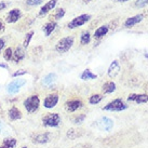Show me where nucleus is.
Segmentation results:
<instances>
[{
    "label": "nucleus",
    "mask_w": 148,
    "mask_h": 148,
    "mask_svg": "<svg viewBox=\"0 0 148 148\" xmlns=\"http://www.w3.org/2000/svg\"><path fill=\"white\" fill-rule=\"evenodd\" d=\"M24 105L25 109L28 114H34L39 109L40 107V97L39 95L37 94H33V95H29L27 99L24 101Z\"/></svg>",
    "instance_id": "obj_1"
},
{
    "label": "nucleus",
    "mask_w": 148,
    "mask_h": 148,
    "mask_svg": "<svg viewBox=\"0 0 148 148\" xmlns=\"http://www.w3.org/2000/svg\"><path fill=\"white\" fill-rule=\"evenodd\" d=\"M21 148H28V147H27V146H22Z\"/></svg>",
    "instance_id": "obj_40"
},
{
    "label": "nucleus",
    "mask_w": 148,
    "mask_h": 148,
    "mask_svg": "<svg viewBox=\"0 0 148 148\" xmlns=\"http://www.w3.org/2000/svg\"><path fill=\"white\" fill-rule=\"evenodd\" d=\"M91 18H92V16H91L90 14H86V13L81 14V15H78V16H76L75 18H73V20L68 23L67 27L69 29L78 28L80 26H83L84 24H86Z\"/></svg>",
    "instance_id": "obj_5"
},
{
    "label": "nucleus",
    "mask_w": 148,
    "mask_h": 148,
    "mask_svg": "<svg viewBox=\"0 0 148 148\" xmlns=\"http://www.w3.org/2000/svg\"><path fill=\"white\" fill-rule=\"evenodd\" d=\"M24 84H26V80L25 79H14L13 81H11L8 84L7 91L10 94H16Z\"/></svg>",
    "instance_id": "obj_7"
},
{
    "label": "nucleus",
    "mask_w": 148,
    "mask_h": 148,
    "mask_svg": "<svg viewBox=\"0 0 148 148\" xmlns=\"http://www.w3.org/2000/svg\"><path fill=\"white\" fill-rule=\"evenodd\" d=\"M25 50L24 48H22V47H17L15 51H13V56H12V61L14 63H20L21 61H23L25 58Z\"/></svg>",
    "instance_id": "obj_16"
},
{
    "label": "nucleus",
    "mask_w": 148,
    "mask_h": 148,
    "mask_svg": "<svg viewBox=\"0 0 148 148\" xmlns=\"http://www.w3.org/2000/svg\"><path fill=\"white\" fill-rule=\"evenodd\" d=\"M75 43V38L73 36H67V37H64L62 39H60L56 45H55V51L58 53H66L68 52L71 47L74 45Z\"/></svg>",
    "instance_id": "obj_2"
},
{
    "label": "nucleus",
    "mask_w": 148,
    "mask_h": 148,
    "mask_svg": "<svg viewBox=\"0 0 148 148\" xmlns=\"http://www.w3.org/2000/svg\"><path fill=\"white\" fill-rule=\"evenodd\" d=\"M43 0H26V4L28 7H36V5H39V4L42 3Z\"/></svg>",
    "instance_id": "obj_29"
},
{
    "label": "nucleus",
    "mask_w": 148,
    "mask_h": 148,
    "mask_svg": "<svg viewBox=\"0 0 148 148\" xmlns=\"http://www.w3.org/2000/svg\"><path fill=\"white\" fill-rule=\"evenodd\" d=\"M58 27V22H54V21H49L47 22L45 25H43V33H45V37H49L51 34L53 33L55 28Z\"/></svg>",
    "instance_id": "obj_17"
},
{
    "label": "nucleus",
    "mask_w": 148,
    "mask_h": 148,
    "mask_svg": "<svg viewBox=\"0 0 148 148\" xmlns=\"http://www.w3.org/2000/svg\"><path fill=\"white\" fill-rule=\"evenodd\" d=\"M25 74H27V70H25V69H20V70H17V71H15L14 74L12 75V77H20V76H24Z\"/></svg>",
    "instance_id": "obj_32"
},
{
    "label": "nucleus",
    "mask_w": 148,
    "mask_h": 148,
    "mask_svg": "<svg viewBox=\"0 0 148 148\" xmlns=\"http://www.w3.org/2000/svg\"><path fill=\"white\" fill-rule=\"evenodd\" d=\"M4 45H5V40H4L3 38H0V52L3 50Z\"/></svg>",
    "instance_id": "obj_34"
},
{
    "label": "nucleus",
    "mask_w": 148,
    "mask_h": 148,
    "mask_svg": "<svg viewBox=\"0 0 148 148\" xmlns=\"http://www.w3.org/2000/svg\"><path fill=\"white\" fill-rule=\"evenodd\" d=\"M143 15H147V16H148V10H146V12H145Z\"/></svg>",
    "instance_id": "obj_39"
},
{
    "label": "nucleus",
    "mask_w": 148,
    "mask_h": 148,
    "mask_svg": "<svg viewBox=\"0 0 148 148\" xmlns=\"http://www.w3.org/2000/svg\"><path fill=\"white\" fill-rule=\"evenodd\" d=\"M97 78V75L93 74L92 71H91V69H89V68H86V69H84L81 73V75H80V79L81 80H83V81H86V80H94V79Z\"/></svg>",
    "instance_id": "obj_22"
},
{
    "label": "nucleus",
    "mask_w": 148,
    "mask_h": 148,
    "mask_svg": "<svg viewBox=\"0 0 148 148\" xmlns=\"http://www.w3.org/2000/svg\"><path fill=\"white\" fill-rule=\"evenodd\" d=\"M65 14H66L65 9L58 8V9H56V10H54L53 13L50 15V20H51V21L56 22V21H58V20L63 18V17L65 16Z\"/></svg>",
    "instance_id": "obj_20"
},
{
    "label": "nucleus",
    "mask_w": 148,
    "mask_h": 148,
    "mask_svg": "<svg viewBox=\"0 0 148 148\" xmlns=\"http://www.w3.org/2000/svg\"><path fill=\"white\" fill-rule=\"evenodd\" d=\"M116 1H118V2H127L129 0H116Z\"/></svg>",
    "instance_id": "obj_38"
},
{
    "label": "nucleus",
    "mask_w": 148,
    "mask_h": 148,
    "mask_svg": "<svg viewBox=\"0 0 148 148\" xmlns=\"http://www.w3.org/2000/svg\"><path fill=\"white\" fill-rule=\"evenodd\" d=\"M73 148H77V147H73Z\"/></svg>",
    "instance_id": "obj_41"
},
{
    "label": "nucleus",
    "mask_w": 148,
    "mask_h": 148,
    "mask_svg": "<svg viewBox=\"0 0 148 148\" xmlns=\"http://www.w3.org/2000/svg\"><path fill=\"white\" fill-rule=\"evenodd\" d=\"M61 116L58 112H51L42 118V124L47 127H58L61 124Z\"/></svg>",
    "instance_id": "obj_4"
},
{
    "label": "nucleus",
    "mask_w": 148,
    "mask_h": 148,
    "mask_svg": "<svg viewBox=\"0 0 148 148\" xmlns=\"http://www.w3.org/2000/svg\"><path fill=\"white\" fill-rule=\"evenodd\" d=\"M147 4H148V0H137L134 5L137 7V8H144Z\"/></svg>",
    "instance_id": "obj_31"
},
{
    "label": "nucleus",
    "mask_w": 148,
    "mask_h": 148,
    "mask_svg": "<svg viewBox=\"0 0 148 148\" xmlns=\"http://www.w3.org/2000/svg\"><path fill=\"white\" fill-rule=\"evenodd\" d=\"M2 55H3L4 61H7V62L11 61V60H12V56H13V49L12 48H10V47L7 48V49H4Z\"/></svg>",
    "instance_id": "obj_28"
},
{
    "label": "nucleus",
    "mask_w": 148,
    "mask_h": 148,
    "mask_svg": "<svg viewBox=\"0 0 148 148\" xmlns=\"http://www.w3.org/2000/svg\"><path fill=\"white\" fill-rule=\"evenodd\" d=\"M120 71H121V66H120V63L116 60V61H114V62L109 65L108 70H107V75H108V77H109V78L114 79L120 74Z\"/></svg>",
    "instance_id": "obj_10"
},
{
    "label": "nucleus",
    "mask_w": 148,
    "mask_h": 148,
    "mask_svg": "<svg viewBox=\"0 0 148 148\" xmlns=\"http://www.w3.org/2000/svg\"><path fill=\"white\" fill-rule=\"evenodd\" d=\"M129 102H134L136 104H145L148 102V94H137V93H132L127 96Z\"/></svg>",
    "instance_id": "obj_13"
},
{
    "label": "nucleus",
    "mask_w": 148,
    "mask_h": 148,
    "mask_svg": "<svg viewBox=\"0 0 148 148\" xmlns=\"http://www.w3.org/2000/svg\"><path fill=\"white\" fill-rule=\"evenodd\" d=\"M82 106L83 104L80 99H70L68 102H66L65 104V108L68 112H75L78 109H80Z\"/></svg>",
    "instance_id": "obj_11"
},
{
    "label": "nucleus",
    "mask_w": 148,
    "mask_h": 148,
    "mask_svg": "<svg viewBox=\"0 0 148 148\" xmlns=\"http://www.w3.org/2000/svg\"><path fill=\"white\" fill-rule=\"evenodd\" d=\"M86 115H79V116H77L74 120H73V122H74L75 124H80V123H82L83 121H84V119H86Z\"/></svg>",
    "instance_id": "obj_30"
},
{
    "label": "nucleus",
    "mask_w": 148,
    "mask_h": 148,
    "mask_svg": "<svg viewBox=\"0 0 148 148\" xmlns=\"http://www.w3.org/2000/svg\"><path fill=\"white\" fill-rule=\"evenodd\" d=\"M56 78H58V76H56L55 73H50V74H48L43 78V84L45 86H50V84H52L56 80Z\"/></svg>",
    "instance_id": "obj_24"
},
{
    "label": "nucleus",
    "mask_w": 148,
    "mask_h": 148,
    "mask_svg": "<svg viewBox=\"0 0 148 148\" xmlns=\"http://www.w3.org/2000/svg\"><path fill=\"white\" fill-rule=\"evenodd\" d=\"M129 108V105L124 103L123 99H116L103 107V110L105 111H123Z\"/></svg>",
    "instance_id": "obj_3"
},
{
    "label": "nucleus",
    "mask_w": 148,
    "mask_h": 148,
    "mask_svg": "<svg viewBox=\"0 0 148 148\" xmlns=\"http://www.w3.org/2000/svg\"><path fill=\"white\" fill-rule=\"evenodd\" d=\"M22 17V12L18 8H14L12 10H10L8 14L5 15V22L8 24H14L17 21H20Z\"/></svg>",
    "instance_id": "obj_9"
},
{
    "label": "nucleus",
    "mask_w": 148,
    "mask_h": 148,
    "mask_svg": "<svg viewBox=\"0 0 148 148\" xmlns=\"http://www.w3.org/2000/svg\"><path fill=\"white\" fill-rule=\"evenodd\" d=\"M108 32H109V27H108V25H102V26H99V28L94 32L93 37H94V39L99 40V39H102L104 36H106Z\"/></svg>",
    "instance_id": "obj_18"
},
{
    "label": "nucleus",
    "mask_w": 148,
    "mask_h": 148,
    "mask_svg": "<svg viewBox=\"0 0 148 148\" xmlns=\"http://www.w3.org/2000/svg\"><path fill=\"white\" fill-rule=\"evenodd\" d=\"M104 99V96L102 94H92L89 97V103L91 105H96L102 102V99Z\"/></svg>",
    "instance_id": "obj_25"
},
{
    "label": "nucleus",
    "mask_w": 148,
    "mask_h": 148,
    "mask_svg": "<svg viewBox=\"0 0 148 148\" xmlns=\"http://www.w3.org/2000/svg\"><path fill=\"white\" fill-rule=\"evenodd\" d=\"M56 4H58V0H49V1L45 2L41 7V9L39 10L38 15H39V16H43L45 14H48L50 11H52V10L56 7Z\"/></svg>",
    "instance_id": "obj_12"
},
{
    "label": "nucleus",
    "mask_w": 148,
    "mask_h": 148,
    "mask_svg": "<svg viewBox=\"0 0 148 148\" xmlns=\"http://www.w3.org/2000/svg\"><path fill=\"white\" fill-rule=\"evenodd\" d=\"M91 41V34L89 32H83L80 36V43L81 45H88Z\"/></svg>",
    "instance_id": "obj_27"
},
{
    "label": "nucleus",
    "mask_w": 148,
    "mask_h": 148,
    "mask_svg": "<svg viewBox=\"0 0 148 148\" xmlns=\"http://www.w3.org/2000/svg\"><path fill=\"white\" fill-rule=\"evenodd\" d=\"M34 35H35L34 30H30V32H28V33L26 34V36H25V38H24V41H23V48H24V49H27V48H28V45H29V43H30V41H32V39H33Z\"/></svg>",
    "instance_id": "obj_26"
},
{
    "label": "nucleus",
    "mask_w": 148,
    "mask_h": 148,
    "mask_svg": "<svg viewBox=\"0 0 148 148\" xmlns=\"http://www.w3.org/2000/svg\"><path fill=\"white\" fill-rule=\"evenodd\" d=\"M4 29H5V25H4L3 21H1V20H0V34L3 33Z\"/></svg>",
    "instance_id": "obj_35"
},
{
    "label": "nucleus",
    "mask_w": 148,
    "mask_h": 148,
    "mask_svg": "<svg viewBox=\"0 0 148 148\" xmlns=\"http://www.w3.org/2000/svg\"><path fill=\"white\" fill-rule=\"evenodd\" d=\"M143 18H144V15H143V14H137V15L129 17V18H127L125 22H124V27L131 28L133 26H135L136 24L140 23V22L143 21Z\"/></svg>",
    "instance_id": "obj_14"
},
{
    "label": "nucleus",
    "mask_w": 148,
    "mask_h": 148,
    "mask_svg": "<svg viewBox=\"0 0 148 148\" xmlns=\"http://www.w3.org/2000/svg\"><path fill=\"white\" fill-rule=\"evenodd\" d=\"M92 1H94V0H82L83 3H90V2H92Z\"/></svg>",
    "instance_id": "obj_37"
},
{
    "label": "nucleus",
    "mask_w": 148,
    "mask_h": 148,
    "mask_svg": "<svg viewBox=\"0 0 148 148\" xmlns=\"http://www.w3.org/2000/svg\"><path fill=\"white\" fill-rule=\"evenodd\" d=\"M0 68H8V65L7 64H3V63H0Z\"/></svg>",
    "instance_id": "obj_36"
},
{
    "label": "nucleus",
    "mask_w": 148,
    "mask_h": 148,
    "mask_svg": "<svg viewBox=\"0 0 148 148\" xmlns=\"http://www.w3.org/2000/svg\"><path fill=\"white\" fill-rule=\"evenodd\" d=\"M8 117L11 121H16V120L22 119L23 115H22V111L16 106H12L8 110Z\"/></svg>",
    "instance_id": "obj_15"
},
{
    "label": "nucleus",
    "mask_w": 148,
    "mask_h": 148,
    "mask_svg": "<svg viewBox=\"0 0 148 148\" xmlns=\"http://www.w3.org/2000/svg\"><path fill=\"white\" fill-rule=\"evenodd\" d=\"M101 125H102V129L105 130V131H110L111 127H114V121L110 119V118H107V117H104L101 120Z\"/></svg>",
    "instance_id": "obj_23"
},
{
    "label": "nucleus",
    "mask_w": 148,
    "mask_h": 148,
    "mask_svg": "<svg viewBox=\"0 0 148 148\" xmlns=\"http://www.w3.org/2000/svg\"><path fill=\"white\" fill-rule=\"evenodd\" d=\"M7 7H8V2H5V1H0V11L4 10Z\"/></svg>",
    "instance_id": "obj_33"
},
{
    "label": "nucleus",
    "mask_w": 148,
    "mask_h": 148,
    "mask_svg": "<svg viewBox=\"0 0 148 148\" xmlns=\"http://www.w3.org/2000/svg\"><path fill=\"white\" fill-rule=\"evenodd\" d=\"M17 145V140L14 137H5L0 145V148H15Z\"/></svg>",
    "instance_id": "obj_19"
},
{
    "label": "nucleus",
    "mask_w": 148,
    "mask_h": 148,
    "mask_svg": "<svg viewBox=\"0 0 148 148\" xmlns=\"http://www.w3.org/2000/svg\"><path fill=\"white\" fill-rule=\"evenodd\" d=\"M52 140V134L51 132H42V133H38L32 137V142L34 144L37 145H43L49 143Z\"/></svg>",
    "instance_id": "obj_6"
},
{
    "label": "nucleus",
    "mask_w": 148,
    "mask_h": 148,
    "mask_svg": "<svg viewBox=\"0 0 148 148\" xmlns=\"http://www.w3.org/2000/svg\"><path fill=\"white\" fill-rule=\"evenodd\" d=\"M116 89H117V86H116V83L114 81H107L102 86V91H103L104 94H111L115 92Z\"/></svg>",
    "instance_id": "obj_21"
},
{
    "label": "nucleus",
    "mask_w": 148,
    "mask_h": 148,
    "mask_svg": "<svg viewBox=\"0 0 148 148\" xmlns=\"http://www.w3.org/2000/svg\"><path fill=\"white\" fill-rule=\"evenodd\" d=\"M58 101H60V96L56 93H52V94H48L43 99V107L47 109H52L58 105Z\"/></svg>",
    "instance_id": "obj_8"
}]
</instances>
